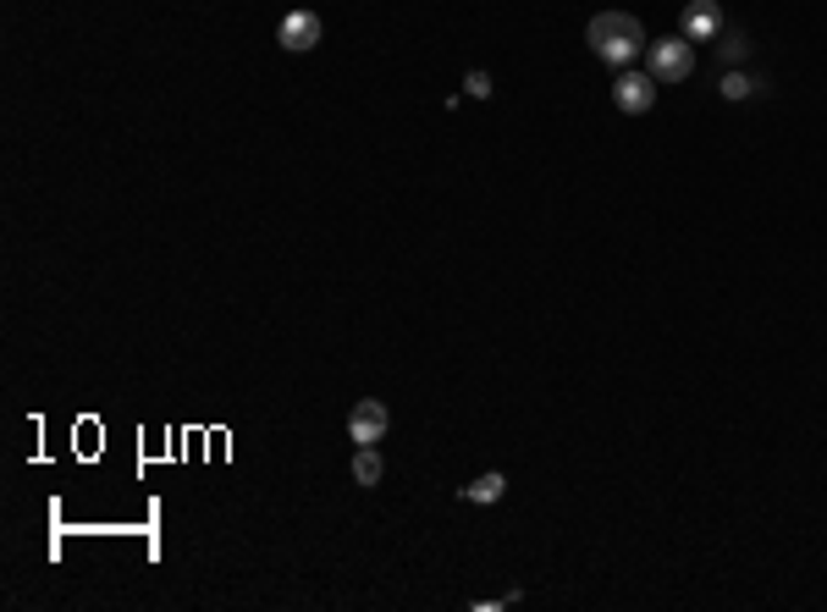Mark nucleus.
Listing matches in <instances>:
<instances>
[{"instance_id":"3","label":"nucleus","mask_w":827,"mask_h":612,"mask_svg":"<svg viewBox=\"0 0 827 612\" xmlns=\"http://www.w3.org/2000/svg\"><path fill=\"white\" fill-rule=\"evenodd\" d=\"M386 431H392L386 403H375V398L353 403V414H347V442H353V448H375V442H386Z\"/></svg>"},{"instance_id":"6","label":"nucleus","mask_w":827,"mask_h":612,"mask_svg":"<svg viewBox=\"0 0 827 612\" xmlns=\"http://www.w3.org/2000/svg\"><path fill=\"white\" fill-rule=\"evenodd\" d=\"M712 33H723V6H717V0H689V6H684V39L700 44V39H712Z\"/></svg>"},{"instance_id":"5","label":"nucleus","mask_w":827,"mask_h":612,"mask_svg":"<svg viewBox=\"0 0 827 612\" xmlns=\"http://www.w3.org/2000/svg\"><path fill=\"white\" fill-rule=\"evenodd\" d=\"M613 106H618L624 117H646V111L657 106V78H652V72H624V78L613 83Z\"/></svg>"},{"instance_id":"7","label":"nucleus","mask_w":827,"mask_h":612,"mask_svg":"<svg viewBox=\"0 0 827 612\" xmlns=\"http://www.w3.org/2000/svg\"><path fill=\"white\" fill-rule=\"evenodd\" d=\"M502 491H507V474H502V469H486V474H475V480H470L458 496H464V502H481V508H492V502H502Z\"/></svg>"},{"instance_id":"11","label":"nucleus","mask_w":827,"mask_h":612,"mask_svg":"<svg viewBox=\"0 0 827 612\" xmlns=\"http://www.w3.org/2000/svg\"><path fill=\"white\" fill-rule=\"evenodd\" d=\"M464 94H475V100H492V94H496V89H492V72H481V67H475V72L464 78Z\"/></svg>"},{"instance_id":"2","label":"nucleus","mask_w":827,"mask_h":612,"mask_svg":"<svg viewBox=\"0 0 827 612\" xmlns=\"http://www.w3.org/2000/svg\"><path fill=\"white\" fill-rule=\"evenodd\" d=\"M689 72H695V44H689L684 33L652 39V78H657V83H684Z\"/></svg>"},{"instance_id":"1","label":"nucleus","mask_w":827,"mask_h":612,"mask_svg":"<svg viewBox=\"0 0 827 612\" xmlns=\"http://www.w3.org/2000/svg\"><path fill=\"white\" fill-rule=\"evenodd\" d=\"M585 44H591L596 61L629 67V61L646 50V28H641V17H629V11H596L591 28H585Z\"/></svg>"},{"instance_id":"8","label":"nucleus","mask_w":827,"mask_h":612,"mask_svg":"<svg viewBox=\"0 0 827 612\" xmlns=\"http://www.w3.org/2000/svg\"><path fill=\"white\" fill-rule=\"evenodd\" d=\"M745 56H750V33H745V28H728V33L717 39V61H723V67H739Z\"/></svg>"},{"instance_id":"10","label":"nucleus","mask_w":827,"mask_h":612,"mask_svg":"<svg viewBox=\"0 0 827 612\" xmlns=\"http://www.w3.org/2000/svg\"><path fill=\"white\" fill-rule=\"evenodd\" d=\"M762 89H767V78H745V72H728L717 94H723V100H750V94H762Z\"/></svg>"},{"instance_id":"4","label":"nucleus","mask_w":827,"mask_h":612,"mask_svg":"<svg viewBox=\"0 0 827 612\" xmlns=\"http://www.w3.org/2000/svg\"><path fill=\"white\" fill-rule=\"evenodd\" d=\"M321 33H326V22H321L315 11H288L282 28H276V44H282L288 56H310V50L321 44Z\"/></svg>"},{"instance_id":"9","label":"nucleus","mask_w":827,"mask_h":612,"mask_svg":"<svg viewBox=\"0 0 827 612\" xmlns=\"http://www.w3.org/2000/svg\"><path fill=\"white\" fill-rule=\"evenodd\" d=\"M381 474H386V463L375 448H359L353 453V485H381Z\"/></svg>"}]
</instances>
